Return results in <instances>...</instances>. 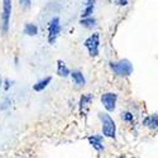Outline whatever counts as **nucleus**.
I'll list each match as a JSON object with an SVG mask.
<instances>
[{"instance_id":"1a4fd4ad","label":"nucleus","mask_w":158,"mask_h":158,"mask_svg":"<svg viewBox=\"0 0 158 158\" xmlns=\"http://www.w3.org/2000/svg\"><path fill=\"white\" fill-rule=\"evenodd\" d=\"M142 125L152 131H156L158 129V114H148L142 119Z\"/></svg>"},{"instance_id":"0eeeda50","label":"nucleus","mask_w":158,"mask_h":158,"mask_svg":"<svg viewBox=\"0 0 158 158\" xmlns=\"http://www.w3.org/2000/svg\"><path fill=\"white\" fill-rule=\"evenodd\" d=\"M87 142L91 147H93L98 153L105 151V143H104V137L101 134H90L87 135Z\"/></svg>"},{"instance_id":"dca6fc26","label":"nucleus","mask_w":158,"mask_h":158,"mask_svg":"<svg viewBox=\"0 0 158 158\" xmlns=\"http://www.w3.org/2000/svg\"><path fill=\"white\" fill-rule=\"evenodd\" d=\"M38 25L34 24V23H25L24 24V34L25 35H28V37H35L38 34Z\"/></svg>"},{"instance_id":"f257e3e1","label":"nucleus","mask_w":158,"mask_h":158,"mask_svg":"<svg viewBox=\"0 0 158 158\" xmlns=\"http://www.w3.org/2000/svg\"><path fill=\"white\" fill-rule=\"evenodd\" d=\"M98 118L101 124V135L108 139H116L118 134V127L114 120V118L110 115V113L100 111L98 114Z\"/></svg>"},{"instance_id":"9b49d317","label":"nucleus","mask_w":158,"mask_h":158,"mask_svg":"<svg viewBox=\"0 0 158 158\" xmlns=\"http://www.w3.org/2000/svg\"><path fill=\"white\" fill-rule=\"evenodd\" d=\"M96 8V0H84V9L81 11V18L93 17Z\"/></svg>"},{"instance_id":"ddd939ff","label":"nucleus","mask_w":158,"mask_h":158,"mask_svg":"<svg viewBox=\"0 0 158 158\" xmlns=\"http://www.w3.org/2000/svg\"><path fill=\"white\" fill-rule=\"evenodd\" d=\"M78 23H80V25L82 28L89 29V31H93L98 27V20H96V18H94V15L86 17V18H80V22Z\"/></svg>"},{"instance_id":"5701e85b","label":"nucleus","mask_w":158,"mask_h":158,"mask_svg":"<svg viewBox=\"0 0 158 158\" xmlns=\"http://www.w3.org/2000/svg\"><path fill=\"white\" fill-rule=\"evenodd\" d=\"M108 2H114V0H108Z\"/></svg>"},{"instance_id":"39448f33","label":"nucleus","mask_w":158,"mask_h":158,"mask_svg":"<svg viewBox=\"0 0 158 158\" xmlns=\"http://www.w3.org/2000/svg\"><path fill=\"white\" fill-rule=\"evenodd\" d=\"M62 32V24H61V19L60 17H53L49 23H48V34H47V42L48 44L53 46L57 39L60 38Z\"/></svg>"},{"instance_id":"6e6552de","label":"nucleus","mask_w":158,"mask_h":158,"mask_svg":"<svg viewBox=\"0 0 158 158\" xmlns=\"http://www.w3.org/2000/svg\"><path fill=\"white\" fill-rule=\"evenodd\" d=\"M94 101V95L93 94H82L80 96V100H78V111H80V115H86V113L90 109L91 102Z\"/></svg>"},{"instance_id":"9d476101","label":"nucleus","mask_w":158,"mask_h":158,"mask_svg":"<svg viewBox=\"0 0 158 158\" xmlns=\"http://www.w3.org/2000/svg\"><path fill=\"white\" fill-rule=\"evenodd\" d=\"M70 77H71L73 85H75L77 89L84 87V86L86 85V77H85L84 72L80 71V70H72V71L70 72Z\"/></svg>"},{"instance_id":"f8f14e48","label":"nucleus","mask_w":158,"mask_h":158,"mask_svg":"<svg viewBox=\"0 0 158 158\" xmlns=\"http://www.w3.org/2000/svg\"><path fill=\"white\" fill-rule=\"evenodd\" d=\"M51 82H52V76H46V77H42L41 80H38L37 82H34L32 89L35 93H42L51 85Z\"/></svg>"},{"instance_id":"20e7f679","label":"nucleus","mask_w":158,"mask_h":158,"mask_svg":"<svg viewBox=\"0 0 158 158\" xmlns=\"http://www.w3.org/2000/svg\"><path fill=\"white\" fill-rule=\"evenodd\" d=\"M84 47L87 49V53L91 58L99 57L100 56V47H101L100 33L94 32L93 34H90L84 41Z\"/></svg>"},{"instance_id":"7ed1b4c3","label":"nucleus","mask_w":158,"mask_h":158,"mask_svg":"<svg viewBox=\"0 0 158 158\" xmlns=\"http://www.w3.org/2000/svg\"><path fill=\"white\" fill-rule=\"evenodd\" d=\"M2 14H0V32L3 35H6L10 28L11 13H13V0H2Z\"/></svg>"},{"instance_id":"a211bd4d","label":"nucleus","mask_w":158,"mask_h":158,"mask_svg":"<svg viewBox=\"0 0 158 158\" xmlns=\"http://www.w3.org/2000/svg\"><path fill=\"white\" fill-rule=\"evenodd\" d=\"M19 5L23 10H29L32 8V0H19Z\"/></svg>"},{"instance_id":"423d86ee","label":"nucleus","mask_w":158,"mask_h":158,"mask_svg":"<svg viewBox=\"0 0 158 158\" xmlns=\"http://www.w3.org/2000/svg\"><path fill=\"white\" fill-rule=\"evenodd\" d=\"M118 100H119V94L114 93V91H106L100 96V102L106 113H114L116 110Z\"/></svg>"},{"instance_id":"aec40b11","label":"nucleus","mask_w":158,"mask_h":158,"mask_svg":"<svg viewBox=\"0 0 158 158\" xmlns=\"http://www.w3.org/2000/svg\"><path fill=\"white\" fill-rule=\"evenodd\" d=\"M115 2L119 6H127L128 5V0H115Z\"/></svg>"},{"instance_id":"f3484780","label":"nucleus","mask_w":158,"mask_h":158,"mask_svg":"<svg viewBox=\"0 0 158 158\" xmlns=\"http://www.w3.org/2000/svg\"><path fill=\"white\" fill-rule=\"evenodd\" d=\"M11 106V99L10 98H8V96H5L4 99H3V101H0V110H8L9 108Z\"/></svg>"},{"instance_id":"f03ea898","label":"nucleus","mask_w":158,"mask_h":158,"mask_svg":"<svg viewBox=\"0 0 158 158\" xmlns=\"http://www.w3.org/2000/svg\"><path fill=\"white\" fill-rule=\"evenodd\" d=\"M109 69L113 72L114 76L120 77V78H127L134 72V66L128 58L118 60V61H110L109 62Z\"/></svg>"},{"instance_id":"6ab92c4d","label":"nucleus","mask_w":158,"mask_h":158,"mask_svg":"<svg viewBox=\"0 0 158 158\" xmlns=\"http://www.w3.org/2000/svg\"><path fill=\"white\" fill-rule=\"evenodd\" d=\"M11 86H13V81H10V78H5V80H3V86L2 87L5 91H9L11 89Z\"/></svg>"},{"instance_id":"412c9836","label":"nucleus","mask_w":158,"mask_h":158,"mask_svg":"<svg viewBox=\"0 0 158 158\" xmlns=\"http://www.w3.org/2000/svg\"><path fill=\"white\" fill-rule=\"evenodd\" d=\"M116 158H131V157H128V156H125V154H120V156H118Z\"/></svg>"},{"instance_id":"4468645a","label":"nucleus","mask_w":158,"mask_h":158,"mask_svg":"<svg viewBox=\"0 0 158 158\" xmlns=\"http://www.w3.org/2000/svg\"><path fill=\"white\" fill-rule=\"evenodd\" d=\"M56 72H57V75H58L60 77L66 78V77H70V72H71V70H70L69 66L66 64L64 61L58 60V61H57V69H56Z\"/></svg>"},{"instance_id":"2eb2a0df","label":"nucleus","mask_w":158,"mask_h":158,"mask_svg":"<svg viewBox=\"0 0 158 158\" xmlns=\"http://www.w3.org/2000/svg\"><path fill=\"white\" fill-rule=\"evenodd\" d=\"M120 118H122V120L129 125H135V114L133 111H130V110H124L120 113Z\"/></svg>"},{"instance_id":"4be33fe9","label":"nucleus","mask_w":158,"mask_h":158,"mask_svg":"<svg viewBox=\"0 0 158 158\" xmlns=\"http://www.w3.org/2000/svg\"><path fill=\"white\" fill-rule=\"evenodd\" d=\"M2 86H3V78L0 76V90H2Z\"/></svg>"}]
</instances>
